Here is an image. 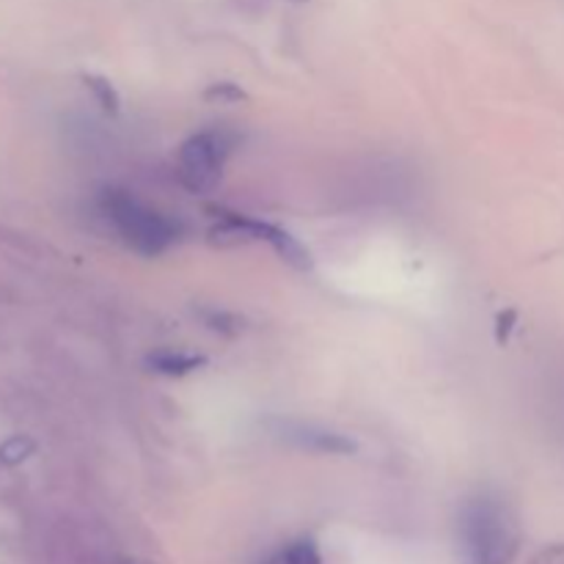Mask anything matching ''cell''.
<instances>
[{"instance_id": "1", "label": "cell", "mask_w": 564, "mask_h": 564, "mask_svg": "<svg viewBox=\"0 0 564 564\" xmlns=\"http://www.w3.org/2000/svg\"><path fill=\"white\" fill-rule=\"evenodd\" d=\"M99 209L113 224V229L119 231L124 246H130L141 257H160L180 240V224L176 220L165 218L158 209H149L147 204H141L127 191H116V187L102 191Z\"/></svg>"}, {"instance_id": "2", "label": "cell", "mask_w": 564, "mask_h": 564, "mask_svg": "<svg viewBox=\"0 0 564 564\" xmlns=\"http://www.w3.org/2000/svg\"><path fill=\"white\" fill-rule=\"evenodd\" d=\"M471 564H510L518 551V529L507 507L494 499H477L463 512Z\"/></svg>"}, {"instance_id": "3", "label": "cell", "mask_w": 564, "mask_h": 564, "mask_svg": "<svg viewBox=\"0 0 564 564\" xmlns=\"http://www.w3.org/2000/svg\"><path fill=\"white\" fill-rule=\"evenodd\" d=\"M235 149V135L226 130H204L187 138L180 149V182L191 193H213L224 180V165Z\"/></svg>"}, {"instance_id": "4", "label": "cell", "mask_w": 564, "mask_h": 564, "mask_svg": "<svg viewBox=\"0 0 564 564\" xmlns=\"http://www.w3.org/2000/svg\"><path fill=\"white\" fill-rule=\"evenodd\" d=\"M253 235H257V240L268 242V246L295 270H303V273H306V270L314 268V259L312 253H308V248L301 246L297 237H292L290 231L281 229V226L253 218Z\"/></svg>"}, {"instance_id": "5", "label": "cell", "mask_w": 564, "mask_h": 564, "mask_svg": "<svg viewBox=\"0 0 564 564\" xmlns=\"http://www.w3.org/2000/svg\"><path fill=\"white\" fill-rule=\"evenodd\" d=\"M284 438L319 455H356L358 444L341 433H328L317 427H301V424H284Z\"/></svg>"}, {"instance_id": "6", "label": "cell", "mask_w": 564, "mask_h": 564, "mask_svg": "<svg viewBox=\"0 0 564 564\" xmlns=\"http://www.w3.org/2000/svg\"><path fill=\"white\" fill-rule=\"evenodd\" d=\"M152 372L165 375V378H185V375L196 372V369L207 367V358L196 356V352L182 350H158L147 358Z\"/></svg>"}, {"instance_id": "7", "label": "cell", "mask_w": 564, "mask_h": 564, "mask_svg": "<svg viewBox=\"0 0 564 564\" xmlns=\"http://www.w3.org/2000/svg\"><path fill=\"white\" fill-rule=\"evenodd\" d=\"M83 83H86L88 91L94 94V99L99 102V108L105 110L108 116H119L121 110V97L119 91L113 88V83L102 75H83Z\"/></svg>"}, {"instance_id": "8", "label": "cell", "mask_w": 564, "mask_h": 564, "mask_svg": "<svg viewBox=\"0 0 564 564\" xmlns=\"http://www.w3.org/2000/svg\"><path fill=\"white\" fill-rule=\"evenodd\" d=\"M268 564H323V562H319V551L312 540H297V543H292L290 549L275 554Z\"/></svg>"}, {"instance_id": "9", "label": "cell", "mask_w": 564, "mask_h": 564, "mask_svg": "<svg viewBox=\"0 0 564 564\" xmlns=\"http://www.w3.org/2000/svg\"><path fill=\"white\" fill-rule=\"evenodd\" d=\"M204 99H207V102H218V105H237V102H248V94L242 91L237 83L220 80V83H213V86L204 88Z\"/></svg>"}, {"instance_id": "10", "label": "cell", "mask_w": 564, "mask_h": 564, "mask_svg": "<svg viewBox=\"0 0 564 564\" xmlns=\"http://www.w3.org/2000/svg\"><path fill=\"white\" fill-rule=\"evenodd\" d=\"M33 449H36V444L28 435H14V438H9L0 446V463L3 466H17V463L28 460L33 455Z\"/></svg>"}, {"instance_id": "11", "label": "cell", "mask_w": 564, "mask_h": 564, "mask_svg": "<svg viewBox=\"0 0 564 564\" xmlns=\"http://www.w3.org/2000/svg\"><path fill=\"white\" fill-rule=\"evenodd\" d=\"M516 325H518V312H516V308H505V312L496 317V345L505 347L507 341H510Z\"/></svg>"}, {"instance_id": "12", "label": "cell", "mask_w": 564, "mask_h": 564, "mask_svg": "<svg viewBox=\"0 0 564 564\" xmlns=\"http://www.w3.org/2000/svg\"><path fill=\"white\" fill-rule=\"evenodd\" d=\"M207 323H209V328L220 330V334H237V330H240V319H237L235 314L213 312L207 317Z\"/></svg>"}, {"instance_id": "13", "label": "cell", "mask_w": 564, "mask_h": 564, "mask_svg": "<svg viewBox=\"0 0 564 564\" xmlns=\"http://www.w3.org/2000/svg\"><path fill=\"white\" fill-rule=\"evenodd\" d=\"M529 564H564V543L549 545V549L540 551Z\"/></svg>"}, {"instance_id": "14", "label": "cell", "mask_w": 564, "mask_h": 564, "mask_svg": "<svg viewBox=\"0 0 564 564\" xmlns=\"http://www.w3.org/2000/svg\"><path fill=\"white\" fill-rule=\"evenodd\" d=\"M292 3H306V0H292Z\"/></svg>"}]
</instances>
